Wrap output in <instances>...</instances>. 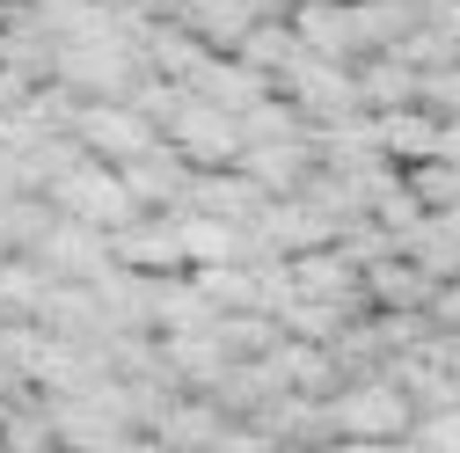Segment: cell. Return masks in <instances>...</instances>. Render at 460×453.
<instances>
[{
  "instance_id": "4",
  "label": "cell",
  "mask_w": 460,
  "mask_h": 453,
  "mask_svg": "<svg viewBox=\"0 0 460 453\" xmlns=\"http://www.w3.org/2000/svg\"><path fill=\"white\" fill-rule=\"evenodd\" d=\"M329 417H336L343 439L380 446V439H394V431H410V424H417V403H410L394 380H366V387H343L336 403H329Z\"/></svg>"
},
{
  "instance_id": "11",
  "label": "cell",
  "mask_w": 460,
  "mask_h": 453,
  "mask_svg": "<svg viewBox=\"0 0 460 453\" xmlns=\"http://www.w3.org/2000/svg\"><path fill=\"white\" fill-rule=\"evenodd\" d=\"M125 453H183V446H168V439H132Z\"/></svg>"
},
{
  "instance_id": "6",
  "label": "cell",
  "mask_w": 460,
  "mask_h": 453,
  "mask_svg": "<svg viewBox=\"0 0 460 453\" xmlns=\"http://www.w3.org/2000/svg\"><path fill=\"white\" fill-rule=\"evenodd\" d=\"M293 30H300V44H307V51H322V59H343V51H358V44H366L358 0H307Z\"/></svg>"
},
{
  "instance_id": "7",
  "label": "cell",
  "mask_w": 460,
  "mask_h": 453,
  "mask_svg": "<svg viewBox=\"0 0 460 453\" xmlns=\"http://www.w3.org/2000/svg\"><path fill=\"white\" fill-rule=\"evenodd\" d=\"M256 8L249 0H183V15H176V30H190L198 44H219V51H242L249 37H256Z\"/></svg>"
},
{
  "instance_id": "10",
  "label": "cell",
  "mask_w": 460,
  "mask_h": 453,
  "mask_svg": "<svg viewBox=\"0 0 460 453\" xmlns=\"http://www.w3.org/2000/svg\"><path fill=\"white\" fill-rule=\"evenodd\" d=\"M37 95H30V74H15V67H0V125L15 118V110H30Z\"/></svg>"
},
{
  "instance_id": "12",
  "label": "cell",
  "mask_w": 460,
  "mask_h": 453,
  "mask_svg": "<svg viewBox=\"0 0 460 453\" xmlns=\"http://www.w3.org/2000/svg\"><path fill=\"white\" fill-rule=\"evenodd\" d=\"M118 8H161V0H118Z\"/></svg>"
},
{
  "instance_id": "3",
  "label": "cell",
  "mask_w": 460,
  "mask_h": 453,
  "mask_svg": "<svg viewBox=\"0 0 460 453\" xmlns=\"http://www.w3.org/2000/svg\"><path fill=\"white\" fill-rule=\"evenodd\" d=\"M168 147H176L198 176H212V168H226V161H242L249 154V132H242V118L234 110H212V102H183V118L168 125Z\"/></svg>"
},
{
  "instance_id": "2",
  "label": "cell",
  "mask_w": 460,
  "mask_h": 453,
  "mask_svg": "<svg viewBox=\"0 0 460 453\" xmlns=\"http://www.w3.org/2000/svg\"><path fill=\"white\" fill-rule=\"evenodd\" d=\"M74 132H81L88 161H110V168H132V161H146V154L168 147V132H161L154 118H139L132 102H88Z\"/></svg>"
},
{
  "instance_id": "8",
  "label": "cell",
  "mask_w": 460,
  "mask_h": 453,
  "mask_svg": "<svg viewBox=\"0 0 460 453\" xmlns=\"http://www.w3.org/2000/svg\"><path fill=\"white\" fill-rule=\"evenodd\" d=\"M118 256H125L139 278H154V271H161V278H176V271L190 263V249H183V226H176V219H168V226H146V219H139L132 235H118Z\"/></svg>"
},
{
  "instance_id": "1",
  "label": "cell",
  "mask_w": 460,
  "mask_h": 453,
  "mask_svg": "<svg viewBox=\"0 0 460 453\" xmlns=\"http://www.w3.org/2000/svg\"><path fill=\"white\" fill-rule=\"evenodd\" d=\"M51 205H59L66 219H81V226H102V235H132L139 226V198H132V183H125V168H110V161H74L59 183H51Z\"/></svg>"
},
{
  "instance_id": "5",
  "label": "cell",
  "mask_w": 460,
  "mask_h": 453,
  "mask_svg": "<svg viewBox=\"0 0 460 453\" xmlns=\"http://www.w3.org/2000/svg\"><path fill=\"white\" fill-rule=\"evenodd\" d=\"M190 95L212 102V110H234V118H249L256 102H270V81H263L256 67H242V59H205V67L190 74Z\"/></svg>"
},
{
  "instance_id": "13",
  "label": "cell",
  "mask_w": 460,
  "mask_h": 453,
  "mask_svg": "<svg viewBox=\"0 0 460 453\" xmlns=\"http://www.w3.org/2000/svg\"><path fill=\"white\" fill-rule=\"evenodd\" d=\"M0 453H8V446H0Z\"/></svg>"
},
{
  "instance_id": "9",
  "label": "cell",
  "mask_w": 460,
  "mask_h": 453,
  "mask_svg": "<svg viewBox=\"0 0 460 453\" xmlns=\"http://www.w3.org/2000/svg\"><path fill=\"white\" fill-rule=\"evenodd\" d=\"M183 168H190V161H183L176 147H161V154H146V161H132V168H125V183H132V198H139V205H154V198L190 191V183H183Z\"/></svg>"
}]
</instances>
